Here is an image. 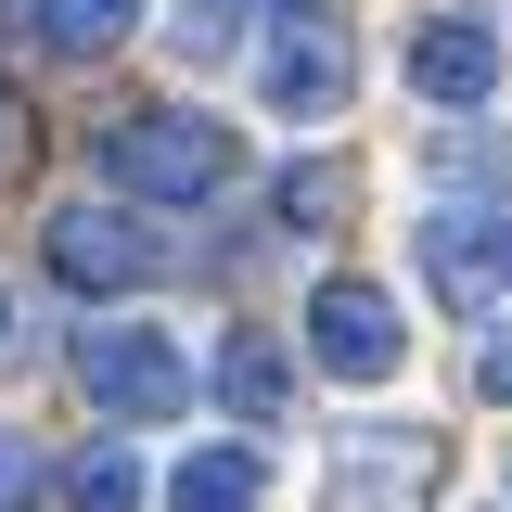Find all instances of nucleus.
I'll return each mask as SVG.
<instances>
[{
	"label": "nucleus",
	"mask_w": 512,
	"mask_h": 512,
	"mask_svg": "<svg viewBox=\"0 0 512 512\" xmlns=\"http://www.w3.org/2000/svg\"><path fill=\"white\" fill-rule=\"evenodd\" d=\"M90 167L116 192H141V205H218V192L244 180V141L205 116V103H141V116H116L90 141Z\"/></svg>",
	"instance_id": "nucleus-1"
},
{
	"label": "nucleus",
	"mask_w": 512,
	"mask_h": 512,
	"mask_svg": "<svg viewBox=\"0 0 512 512\" xmlns=\"http://www.w3.org/2000/svg\"><path fill=\"white\" fill-rule=\"evenodd\" d=\"M77 384H90L103 423H180L192 410V359L154 333V320H103V333L77 346Z\"/></svg>",
	"instance_id": "nucleus-2"
},
{
	"label": "nucleus",
	"mask_w": 512,
	"mask_h": 512,
	"mask_svg": "<svg viewBox=\"0 0 512 512\" xmlns=\"http://www.w3.org/2000/svg\"><path fill=\"white\" fill-rule=\"evenodd\" d=\"M410 269H423V295L448 320H487L512 295V205H448L410 231Z\"/></svg>",
	"instance_id": "nucleus-3"
},
{
	"label": "nucleus",
	"mask_w": 512,
	"mask_h": 512,
	"mask_svg": "<svg viewBox=\"0 0 512 512\" xmlns=\"http://www.w3.org/2000/svg\"><path fill=\"white\" fill-rule=\"evenodd\" d=\"M308 359H320L333 384H384L397 359H410V320H397V295H384V282H359V269L308 282Z\"/></svg>",
	"instance_id": "nucleus-4"
},
{
	"label": "nucleus",
	"mask_w": 512,
	"mask_h": 512,
	"mask_svg": "<svg viewBox=\"0 0 512 512\" xmlns=\"http://www.w3.org/2000/svg\"><path fill=\"white\" fill-rule=\"evenodd\" d=\"M39 256H52V282H77V295H128V282L167 269V244H154L141 205H52Z\"/></svg>",
	"instance_id": "nucleus-5"
},
{
	"label": "nucleus",
	"mask_w": 512,
	"mask_h": 512,
	"mask_svg": "<svg viewBox=\"0 0 512 512\" xmlns=\"http://www.w3.org/2000/svg\"><path fill=\"white\" fill-rule=\"evenodd\" d=\"M346 90H359V52H346V26H333V13H295V26L269 39V77H256V103H269V116H295V128H320V116H346Z\"/></svg>",
	"instance_id": "nucleus-6"
},
{
	"label": "nucleus",
	"mask_w": 512,
	"mask_h": 512,
	"mask_svg": "<svg viewBox=\"0 0 512 512\" xmlns=\"http://www.w3.org/2000/svg\"><path fill=\"white\" fill-rule=\"evenodd\" d=\"M410 90H423L436 116H474V103L500 90V26H487V13H423V26H410Z\"/></svg>",
	"instance_id": "nucleus-7"
},
{
	"label": "nucleus",
	"mask_w": 512,
	"mask_h": 512,
	"mask_svg": "<svg viewBox=\"0 0 512 512\" xmlns=\"http://www.w3.org/2000/svg\"><path fill=\"white\" fill-rule=\"evenodd\" d=\"M333 474L359 487L346 512H423V500H436V436H346Z\"/></svg>",
	"instance_id": "nucleus-8"
},
{
	"label": "nucleus",
	"mask_w": 512,
	"mask_h": 512,
	"mask_svg": "<svg viewBox=\"0 0 512 512\" xmlns=\"http://www.w3.org/2000/svg\"><path fill=\"white\" fill-rule=\"evenodd\" d=\"M205 397L231 410V423H282L295 410V359H282V333H218V372H205Z\"/></svg>",
	"instance_id": "nucleus-9"
},
{
	"label": "nucleus",
	"mask_w": 512,
	"mask_h": 512,
	"mask_svg": "<svg viewBox=\"0 0 512 512\" xmlns=\"http://www.w3.org/2000/svg\"><path fill=\"white\" fill-rule=\"evenodd\" d=\"M13 26H39V52L90 64V52H116L128 26H141V0H13Z\"/></svg>",
	"instance_id": "nucleus-10"
},
{
	"label": "nucleus",
	"mask_w": 512,
	"mask_h": 512,
	"mask_svg": "<svg viewBox=\"0 0 512 512\" xmlns=\"http://www.w3.org/2000/svg\"><path fill=\"white\" fill-rule=\"evenodd\" d=\"M256 500H269V461L256 448H192L167 474V512H256Z\"/></svg>",
	"instance_id": "nucleus-11"
},
{
	"label": "nucleus",
	"mask_w": 512,
	"mask_h": 512,
	"mask_svg": "<svg viewBox=\"0 0 512 512\" xmlns=\"http://www.w3.org/2000/svg\"><path fill=\"white\" fill-rule=\"evenodd\" d=\"M141 487H154V474H141L128 448H90V461L64 474V512H141Z\"/></svg>",
	"instance_id": "nucleus-12"
},
{
	"label": "nucleus",
	"mask_w": 512,
	"mask_h": 512,
	"mask_svg": "<svg viewBox=\"0 0 512 512\" xmlns=\"http://www.w3.org/2000/svg\"><path fill=\"white\" fill-rule=\"evenodd\" d=\"M39 500H52V448L26 423H0V512H39Z\"/></svg>",
	"instance_id": "nucleus-13"
},
{
	"label": "nucleus",
	"mask_w": 512,
	"mask_h": 512,
	"mask_svg": "<svg viewBox=\"0 0 512 512\" xmlns=\"http://www.w3.org/2000/svg\"><path fill=\"white\" fill-rule=\"evenodd\" d=\"M167 39H180V64H218L231 39H244V0H180V13H167Z\"/></svg>",
	"instance_id": "nucleus-14"
},
{
	"label": "nucleus",
	"mask_w": 512,
	"mask_h": 512,
	"mask_svg": "<svg viewBox=\"0 0 512 512\" xmlns=\"http://www.w3.org/2000/svg\"><path fill=\"white\" fill-rule=\"evenodd\" d=\"M346 205H359L346 167H295V180H282V218H295V231H346Z\"/></svg>",
	"instance_id": "nucleus-15"
},
{
	"label": "nucleus",
	"mask_w": 512,
	"mask_h": 512,
	"mask_svg": "<svg viewBox=\"0 0 512 512\" xmlns=\"http://www.w3.org/2000/svg\"><path fill=\"white\" fill-rule=\"evenodd\" d=\"M474 397H500V410H512V333L487 346V359H474Z\"/></svg>",
	"instance_id": "nucleus-16"
},
{
	"label": "nucleus",
	"mask_w": 512,
	"mask_h": 512,
	"mask_svg": "<svg viewBox=\"0 0 512 512\" xmlns=\"http://www.w3.org/2000/svg\"><path fill=\"white\" fill-rule=\"evenodd\" d=\"M13 154H26V103L0 90V167H13Z\"/></svg>",
	"instance_id": "nucleus-17"
}]
</instances>
